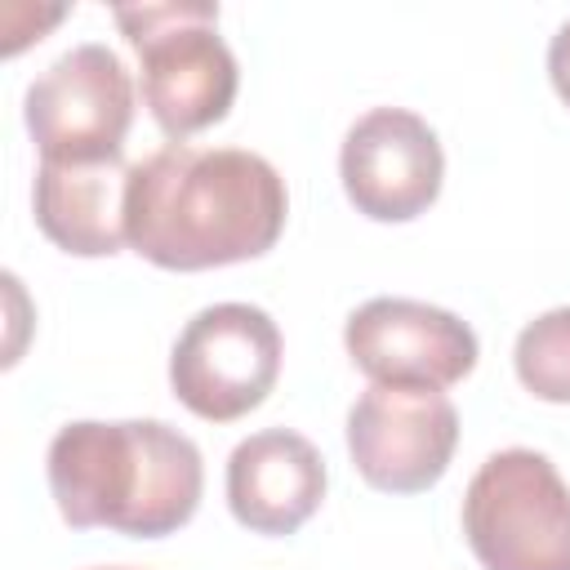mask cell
Returning a JSON list of instances; mask_svg holds the SVG:
<instances>
[{"mask_svg": "<svg viewBox=\"0 0 570 570\" xmlns=\"http://www.w3.org/2000/svg\"><path fill=\"white\" fill-rule=\"evenodd\" d=\"M459 445V410L441 387L370 383L347 410V450L356 472L387 494L436 485Z\"/></svg>", "mask_w": 570, "mask_h": 570, "instance_id": "7", "label": "cell"}, {"mask_svg": "<svg viewBox=\"0 0 570 570\" xmlns=\"http://www.w3.org/2000/svg\"><path fill=\"white\" fill-rule=\"evenodd\" d=\"M40 160H107L134 125V80L116 49L85 40L58 53L22 94Z\"/></svg>", "mask_w": 570, "mask_h": 570, "instance_id": "6", "label": "cell"}, {"mask_svg": "<svg viewBox=\"0 0 570 570\" xmlns=\"http://www.w3.org/2000/svg\"><path fill=\"white\" fill-rule=\"evenodd\" d=\"M116 27L142 58V102L169 138L209 129L232 111L240 71L218 36V4H120Z\"/></svg>", "mask_w": 570, "mask_h": 570, "instance_id": "3", "label": "cell"}, {"mask_svg": "<svg viewBox=\"0 0 570 570\" xmlns=\"http://www.w3.org/2000/svg\"><path fill=\"white\" fill-rule=\"evenodd\" d=\"M338 178L356 214L374 223H410L441 196V138L405 107H370L343 134Z\"/></svg>", "mask_w": 570, "mask_h": 570, "instance_id": "8", "label": "cell"}, {"mask_svg": "<svg viewBox=\"0 0 570 570\" xmlns=\"http://www.w3.org/2000/svg\"><path fill=\"white\" fill-rule=\"evenodd\" d=\"M325 499L321 450L289 432L263 428L227 459V508L254 534H294Z\"/></svg>", "mask_w": 570, "mask_h": 570, "instance_id": "10", "label": "cell"}, {"mask_svg": "<svg viewBox=\"0 0 570 570\" xmlns=\"http://www.w3.org/2000/svg\"><path fill=\"white\" fill-rule=\"evenodd\" d=\"M343 347L374 383L450 387L476 365V334L445 307L419 298H370L343 325Z\"/></svg>", "mask_w": 570, "mask_h": 570, "instance_id": "9", "label": "cell"}, {"mask_svg": "<svg viewBox=\"0 0 570 570\" xmlns=\"http://www.w3.org/2000/svg\"><path fill=\"white\" fill-rule=\"evenodd\" d=\"M49 494L67 525L160 539L200 508L205 468L191 436L160 419H80L53 432L45 454Z\"/></svg>", "mask_w": 570, "mask_h": 570, "instance_id": "2", "label": "cell"}, {"mask_svg": "<svg viewBox=\"0 0 570 570\" xmlns=\"http://www.w3.org/2000/svg\"><path fill=\"white\" fill-rule=\"evenodd\" d=\"M517 379L539 401L570 405V307H552L534 316L512 347Z\"/></svg>", "mask_w": 570, "mask_h": 570, "instance_id": "12", "label": "cell"}, {"mask_svg": "<svg viewBox=\"0 0 570 570\" xmlns=\"http://www.w3.org/2000/svg\"><path fill=\"white\" fill-rule=\"evenodd\" d=\"M129 174L120 156L107 160H40L36 169V223L40 232L76 258H111L129 240L125 196Z\"/></svg>", "mask_w": 570, "mask_h": 570, "instance_id": "11", "label": "cell"}, {"mask_svg": "<svg viewBox=\"0 0 570 570\" xmlns=\"http://www.w3.org/2000/svg\"><path fill=\"white\" fill-rule=\"evenodd\" d=\"M548 76H552V89L557 98L570 107V18L557 27V36L548 40Z\"/></svg>", "mask_w": 570, "mask_h": 570, "instance_id": "13", "label": "cell"}, {"mask_svg": "<svg viewBox=\"0 0 570 570\" xmlns=\"http://www.w3.org/2000/svg\"><path fill=\"white\" fill-rule=\"evenodd\" d=\"M281 374V330L254 303H214L200 307L174 352H169V387L174 396L209 419L232 423L267 401Z\"/></svg>", "mask_w": 570, "mask_h": 570, "instance_id": "5", "label": "cell"}, {"mask_svg": "<svg viewBox=\"0 0 570 570\" xmlns=\"http://www.w3.org/2000/svg\"><path fill=\"white\" fill-rule=\"evenodd\" d=\"M98 570H129V566H98Z\"/></svg>", "mask_w": 570, "mask_h": 570, "instance_id": "14", "label": "cell"}, {"mask_svg": "<svg viewBox=\"0 0 570 570\" xmlns=\"http://www.w3.org/2000/svg\"><path fill=\"white\" fill-rule=\"evenodd\" d=\"M463 534L485 570H570V485L548 454L499 450L468 481Z\"/></svg>", "mask_w": 570, "mask_h": 570, "instance_id": "4", "label": "cell"}, {"mask_svg": "<svg viewBox=\"0 0 570 570\" xmlns=\"http://www.w3.org/2000/svg\"><path fill=\"white\" fill-rule=\"evenodd\" d=\"M285 214V178L245 147L165 142L134 165L125 196L134 254L169 272L258 258L281 240Z\"/></svg>", "mask_w": 570, "mask_h": 570, "instance_id": "1", "label": "cell"}]
</instances>
